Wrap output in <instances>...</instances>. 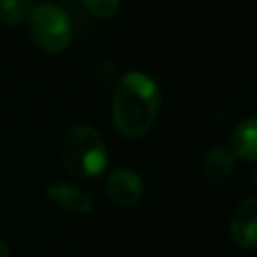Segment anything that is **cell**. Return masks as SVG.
Wrapping results in <instances>:
<instances>
[{
    "instance_id": "cell-5",
    "label": "cell",
    "mask_w": 257,
    "mask_h": 257,
    "mask_svg": "<svg viewBox=\"0 0 257 257\" xmlns=\"http://www.w3.org/2000/svg\"><path fill=\"white\" fill-rule=\"evenodd\" d=\"M229 233L237 247L257 249V197L241 201L229 221Z\"/></svg>"
},
{
    "instance_id": "cell-1",
    "label": "cell",
    "mask_w": 257,
    "mask_h": 257,
    "mask_svg": "<svg viewBox=\"0 0 257 257\" xmlns=\"http://www.w3.org/2000/svg\"><path fill=\"white\" fill-rule=\"evenodd\" d=\"M112 122L126 139L147 135L161 110L159 84L141 70L124 72L112 90Z\"/></svg>"
},
{
    "instance_id": "cell-6",
    "label": "cell",
    "mask_w": 257,
    "mask_h": 257,
    "mask_svg": "<svg viewBox=\"0 0 257 257\" xmlns=\"http://www.w3.org/2000/svg\"><path fill=\"white\" fill-rule=\"evenodd\" d=\"M46 197L72 215H86L92 209V199L78 187L68 183H52L46 187Z\"/></svg>"
},
{
    "instance_id": "cell-4",
    "label": "cell",
    "mask_w": 257,
    "mask_h": 257,
    "mask_svg": "<svg viewBox=\"0 0 257 257\" xmlns=\"http://www.w3.org/2000/svg\"><path fill=\"white\" fill-rule=\"evenodd\" d=\"M104 193L110 203L128 209L143 199V181L135 171L126 167H116L106 175Z\"/></svg>"
},
{
    "instance_id": "cell-8",
    "label": "cell",
    "mask_w": 257,
    "mask_h": 257,
    "mask_svg": "<svg viewBox=\"0 0 257 257\" xmlns=\"http://www.w3.org/2000/svg\"><path fill=\"white\" fill-rule=\"evenodd\" d=\"M235 169V157L225 147H215L207 151L201 159V175L211 183H221L231 177Z\"/></svg>"
},
{
    "instance_id": "cell-9",
    "label": "cell",
    "mask_w": 257,
    "mask_h": 257,
    "mask_svg": "<svg viewBox=\"0 0 257 257\" xmlns=\"http://www.w3.org/2000/svg\"><path fill=\"white\" fill-rule=\"evenodd\" d=\"M32 8V0H0V22L6 26H18L28 20Z\"/></svg>"
},
{
    "instance_id": "cell-10",
    "label": "cell",
    "mask_w": 257,
    "mask_h": 257,
    "mask_svg": "<svg viewBox=\"0 0 257 257\" xmlns=\"http://www.w3.org/2000/svg\"><path fill=\"white\" fill-rule=\"evenodd\" d=\"M82 4L88 14L96 16V18H108L116 12L120 0H82Z\"/></svg>"
},
{
    "instance_id": "cell-12",
    "label": "cell",
    "mask_w": 257,
    "mask_h": 257,
    "mask_svg": "<svg viewBox=\"0 0 257 257\" xmlns=\"http://www.w3.org/2000/svg\"><path fill=\"white\" fill-rule=\"evenodd\" d=\"M253 183H255V189H257V171H255V175H253Z\"/></svg>"
},
{
    "instance_id": "cell-7",
    "label": "cell",
    "mask_w": 257,
    "mask_h": 257,
    "mask_svg": "<svg viewBox=\"0 0 257 257\" xmlns=\"http://www.w3.org/2000/svg\"><path fill=\"white\" fill-rule=\"evenodd\" d=\"M235 159L253 163L257 161V116L241 120L231 135V149Z\"/></svg>"
},
{
    "instance_id": "cell-3",
    "label": "cell",
    "mask_w": 257,
    "mask_h": 257,
    "mask_svg": "<svg viewBox=\"0 0 257 257\" xmlns=\"http://www.w3.org/2000/svg\"><path fill=\"white\" fill-rule=\"evenodd\" d=\"M28 34L36 48L46 54H58L72 40V24L60 6L42 2L28 16Z\"/></svg>"
},
{
    "instance_id": "cell-11",
    "label": "cell",
    "mask_w": 257,
    "mask_h": 257,
    "mask_svg": "<svg viewBox=\"0 0 257 257\" xmlns=\"http://www.w3.org/2000/svg\"><path fill=\"white\" fill-rule=\"evenodd\" d=\"M0 257H10V253H8V249H6V245L0 241Z\"/></svg>"
},
{
    "instance_id": "cell-2",
    "label": "cell",
    "mask_w": 257,
    "mask_h": 257,
    "mask_svg": "<svg viewBox=\"0 0 257 257\" xmlns=\"http://www.w3.org/2000/svg\"><path fill=\"white\" fill-rule=\"evenodd\" d=\"M60 157L64 169L78 179H94L108 165L106 145L90 124H74L64 133Z\"/></svg>"
}]
</instances>
